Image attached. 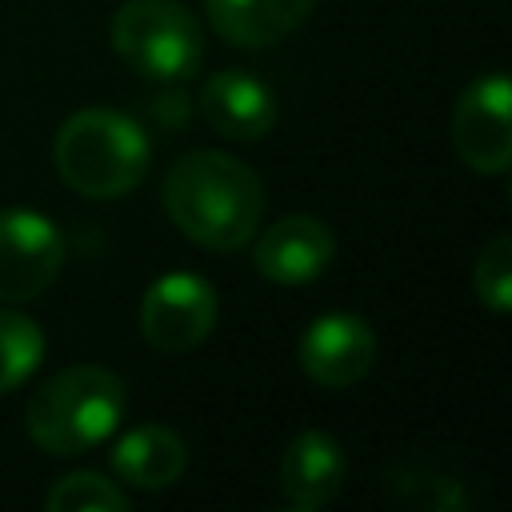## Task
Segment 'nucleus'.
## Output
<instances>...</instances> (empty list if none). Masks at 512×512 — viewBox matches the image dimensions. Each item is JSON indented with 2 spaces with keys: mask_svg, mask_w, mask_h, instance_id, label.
Masks as SVG:
<instances>
[{
  "mask_svg": "<svg viewBox=\"0 0 512 512\" xmlns=\"http://www.w3.org/2000/svg\"><path fill=\"white\" fill-rule=\"evenodd\" d=\"M164 212L200 248L232 252L256 236L264 216L260 176L228 152H188L164 172Z\"/></svg>",
  "mask_w": 512,
  "mask_h": 512,
  "instance_id": "1",
  "label": "nucleus"
},
{
  "mask_svg": "<svg viewBox=\"0 0 512 512\" xmlns=\"http://www.w3.org/2000/svg\"><path fill=\"white\" fill-rule=\"evenodd\" d=\"M52 160L72 192L116 200L148 176L152 144L132 116L116 108H80L60 124Z\"/></svg>",
  "mask_w": 512,
  "mask_h": 512,
  "instance_id": "2",
  "label": "nucleus"
},
{
  "mask_svg": "<svg viewBox=\"0 0 512 512\" xmlns=\"http://www.w3.org/2000/svg\"><path fill=\"white\" fill-rule=\"evenodd\" d=\"M128 408L124 380L104 364H72L28 400V436L52 456H76L108 440Z\"/></svg>",
  "mask_w": 512,
  "mask_h": 512,
  "instance_id": "3",
  "label": "nucleus"
},
{
  "mask_svg": "<svg viewBox=\"0 0 512 512\" xmlns=\"http://www.w3.org/2000/svg\"><path fill=\"white\" fill-rule=\"evenodd\" d=\"M112 48L140 76L184 80L196 72L204 40L196 16L180 0H128L112 16Z\"/></svg>",
  "mask_w": 512,
  "mask_h": 512,
  "instance_id": "4",
  "label": "nucleus"
},
{
  "mask_svg": "<svg viewBox=\"0 0 512 512\" xmlns=\"http://www.w3.org/2000/svg\"><path fill=\"white\" fill-rule=\"evenodd\" d=\"M216 288L196 272H164L140 300V332L156 352H192L216 328Z\"/></svg>",
  "mask_w": 512,
  "mask_h": 512,
  "instance_id": "5",
  "label": "nucleus"
},
{
  "mask_svg": "<svg viewBox=\"0 0 512 512\" xmlns=\"http://www.w3.org/2000/svg\"><path fill=\"white\" fill-rule=\"evenodd\" d=\"M512 88L504 72L476 76L452 108V148L456 156L484 176H504L512 164V128H508Z\"/></svg>",
  "mask_w": 512,
  "mask_h": 512,
  "instance_id": "6",
  "label": "nucleus"
},
{
  "mask_svg": "<svg viewBox=\"0 0 512 512\" xmlns=\"http://www.w3.org/2000/svg\"><path fill=\"white\" fill-rule=\"evenodd\" d=\"M64 268V236L32 208L0 212V300L24 304L40 296Z\"/></svg>",
  "mask_w": 512,
  "mask_h": 512,
  "instance_id": "7",
  "label": "nucleus"
},
{
  "mask_svg": "<svg viewBox=\"0 0 512 512\" xmlns=\"http://www.w3.org/2000/svg\"><path fill=\"white\" fill-rule=\"evenodd\" d=\"M376 360V336L356 312H324L300 336V368L320 388H352Z\"/></svg>",
  "mask_w": 512,
  "mask_h": 512,
  "instance_id": "8",
  "label": "nucleus"
},
{
  "mask_svg": "<svg viewBox=\"0 0 512 512\" xmlns=\"http://www.w3.org/2000/svg\"><path fill=\"white\" fill-rule=\"evenodd\" d=\"M336 256V240L324 220L316 216H284L268 224L256 236L252 264L264 280L284 284V288H304L328 272Z\"/></svg>",
  "mask_w": 512,
  "mask_h": 512,
  "instance_id": "9",
  "label": "nucleus"
},
{
  "mask_svg": "<svg viewBox=\"0 0 512 512\" xmlns=\"http://www.w3.org/2000/svg\"><path fill=\"white\" fill-rule=\"evenodd\" d=\"M344 476H348V456L340 440L320 428L300 432L280 456V492L300 512H316L332 504L344 488Z\"/></svg>",
  "mask_w": 512,
  "mask_h": 512,
  "instance_id": "10",
  "label": "nucleus"
},
{
  "mask_svg": "<svg viewBox=\"0 0 512 512\" xmlns=\"http://www.w3.org/2000/svg\"><path fill=\"white\" fill-rule=\"evenodd\" d=\"M200 112L204 120L228 136V140H260L272 132L280 108H276V96L264 80L248 76V72H216L204 80L200 88Z\"/></svg>",
  "mask_w": 512,
  "mask_h": 512,
  "instance_id": "11",
  "label": "nucleus"
},
{
  "mask_svg": "<svg viewBox=\"0 0 512 512\" xmlns=\"http://www.w3.org/2000/svg\"><path fill=\"white\" fill-rule=\"evenodd\" d=\"M316 0H204L212 28L236 48H272L292 36Z\"/></svg>",
  "mask_w": 512,
  "mask_h": 512,
  "instance_id": "12",
  "label": "nucleus"
},
{
  "mask_svg": "<svg viewBox=\"0 0 512 512\" xmlns=\"http://www.w3.org/2000/svg\"><path fill=\"white\" fill-rule=\"evenodd\" d=\"M112 468L132 488L160 492V488H168V484H176L184 476L188 444H184L180 432H172L164 424H140V428H132V432H124L116 440Z\"/></svg>",
  "mask_w": 512,
  "mask_h": 512,
  "instance_id": "13",
  "label": "nucleus"
},
{
  "mask_svg": "<svg viewBox=\"0 0 512 512\" xmlns=\"http://www.w3.org/2000/svg\"><path fill=\"white\" fill-rule=\"evenodd\" d=\"M40 360H44V332L20 312H0V392L24 384Z\"/></svg>",
  "mask_w": 512,
  "mask_h": 512,
  "instance_id": "14",
  "label": "nucleus"
},
{
  "mask_svg": "<svg viewBox=\"0 0 512 512\" xmlns=\"http://www.w3.org/2000/svg\"><path fill=\"white\" fill-rule=\"evenodd\" d=\"M48 512H128V496L104 480L100 472H68L60 476L48 496Z\"/></svg>",
  "mask_w": 512,
  "mask_h": 512,
  "instance_id": "15",
  "label": "nucleus"
},
{
  "mask_svg": "<svg viewBox=\"0 0 512 512\" xmlns=\"http://www.w3.org/2000/svg\"><path fill=\"white\" fill-rule=\"evenodd\" d=\"M472 288H476V300L504 316L512 308V240L508 236H496L480 256H476V268H472Z\"/></svg>",
  "mask_w": 512,
  "mask_h": 512,
  "instance_id": "16",
  "label": "nucleus"
}]
</instances>
